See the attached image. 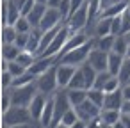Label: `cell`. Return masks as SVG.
<instances>
[{"label": "cell", "mask_w": 130, "mask_h": 128, "mask_svg": "<svg viewBox=\"0 0 130 128\" xmlns=\"http://www.w3.org/2000/svg\"><path fill=\"white\" fill-rule=\"evenodd\" d=\"M62 22H64V18L61 16L59 9H52V7H48L38 29H39L41 32H48V30H52V29L61 27V25H62Z\"/></svg>", "instance_id": "8"}, {"label": "cell", "mask_w": 130, "mask_h": 128, "mask_svg": "<svg viewBox=\"0 0 130 128\" xmlns=\"http://www.w3.org/2000/svg\"><path fill=\"white\" fill-rule=\"evenodd\" d=\"M2 128H30V124H13V126H2Z\"/></svg>", "instance_id": "48"}, {"label": "cell", "mask_w": 130, "mask_h": 128, "mask_svg": "<svg viewBox=\"0 0 130 128\" xmlns=\"http://www.w3.org/2000/svg\"><path fill=\"white\" fill-rule=\"evenodd\" d=\"M112 75L109 73V71H102V73H98L96 75V80H94V89H100V91H103V87H105V84L109 82V78H110Z\"/></svg>", "instance_id": "33"}, {"label": "cell", "mask_w": 130, "mask_h": 128, "mask_svg": "<svg viewBox=\"0 0 130 128\" xmlns=\"http://www.w3.org/2000/svg\"><path fill=\"white\" fill-rule=\"evenodd\" d=\"M66 91H68V98H70L73 107H78L80 103H84L87 100V91L86 89H66Z\"/></svg>", "instance_id": "22"}, {"label": "cell", "mask_w": 130, "mask_h": 128, "mask_svg": "<svg viewBox=\"0 0 130 128\" xmlns=\"http://www.w3.org/2000/svg\"><path fill=\"white\" fill-rule=\"evenodd\" d=\"M93 48H94V39H89V41H87V43H84L82 46H78V48H75V50H70V52L61 53L59 62H61V64H70V66L78 68V66H82V64H86V62H87L89 53H91V50H93Z\"/></svg>", "instance_id": "1"}, {"label": "cell", "mask_w": 130, "mask_h": 128, "mask_svg": "<svg viewBox=\"0 0 130 128\" xmlns=\"http://www.w3.org/2000/svg\"><path fill=\"white\" fill-rule=\"evenodd\" d=\"M11 2H13V4H16V7H18V9H20V13H22V7L27 4V0H11Z\"/></svg>", "instance_id": "46"}, {"label": "cell", "mask_w": 130, "mask_h": 128, "mask_svg": "<svg viewBox=\"0 0 130 128\" xmlns=\"http://www.w3.org/2000/svg\"><path fill=\"white\" fill-rule=\"evenodd\" d=\"M7 71H9V73L16 78V77H22L23 73H27L29 69H27L25 66H22L20 62H16V61H11V62L7 61Z\"/></svg>", "instance_id": "29"}, {"label": "cell", "mask_w": 130, "mask_h": 128, "mask_svg": "<svg viewBox=\"0 0 130 128\" xmlns=\"http://www.w3.org/2000/svg\"><path fill=\"white\" fill-rule=\"evenodd\" d=\"M77 121H78V116H77V110H75L73 107H71V108L62 116V119H61V123H62V124H66V126H70V128H71Z\"/></svg>", "instance_id": "32"}, {"label": "cell", "mask_w": 130, "mask_h": 128, "mask_svg": "<svg viewBox=\"0 0 130 128\" xmlns=\"http://www.w3.org/2000/svg\"><path fill=\"white\" fill-rule=\"evenodd\" d=\"M54 105H55V117H54L52 128H55L57 124H61L62 116L73 107L71 101H70V98H68V91H66V89H59V91L54 94Z\"/></svg>", "instance_id": "5"}, {"label": "cell", "mask_w": 130, "mask_h": 128, "mask_svg": "<svg viewBox=\"0 0 130 128\" xmlns=\"http://www.w3.org/2000/svg\"><path fill=\"white\" fill-rule=\"evenodd\" d=\"M70 36H71L70 29H68L66 25H62V27L59 29V32H57V36L54 38L52 45L48 46V50H46L41 57H50V55H59V57H61V53H62V50H64L66 43H68Z\"/></svg>", "instance_id": "6"}, {"label": "cell", "mask_w": 130, "mask_h": 128, "mask_svg": "<svg viewBox=\"0 0 130 128\" xmlns=\"http://www.w3.org/2000/svg\"><path fill=\"white\" fill-rule=\"evenodd\" d=\"M32 114L29 107H16L13 105L7 112L2 114V126H13V124H30Z\"/></svg>", "instance_id": "2"}, {"label": "cell", "mask_w": 130, "mask_h": 128, "mask_svg": "<svg viewBox=\"0 0 130 128\" xmlns=\"http://www.w3.org/2000/svg\"><path fill=\"white\" fill-rule=\"evenodd\" d=\"M123 61H125L123 55H119V53H116V52H110V53H109V73L114 75V77H118L119 71H121Z\"/></svg>", "instance_id": "19"}, {"label": "cell", "mask_w": 130, "mask_h": 128, "mask_svg": "<svg viewBox=\"0 0 130 128\" xmlns=\"http://www.w3.org/2000/svg\"><path fill=\"white\" fill-rule=\"evenodd\" d=\"M34 6H36V0H27V4L22 7V16H29V13L34 9Z\"/></svg>", "instance_id": "41"}, {"label": "cell", "mask_w": 130, "mask_h": 128, "mask_svg": "<svg viewBox=\"0 0 130 128\" xmlns=\"http://www.w3.org/2000/svg\"><path fill=\"white\" fill-rule=\"evenodd\" d=\"M87 64H91L98 73H102V71H109V53L103 52V50L93 48L91 53H89Z\"/></svg>", "instance_id": "12"}, {"label": "cell", "mask_w": 130, "mask_h": 128, "mask_svg": "<svg viewBox=\"0 0 130 128\" xmlns=\"http://www.w3.org/2000/svg\"><path fill=\"white\" fill-rule=\"evenodd\" d=\"M114 128H126V126H125V124H123V121L119 119V121H118V123L114 124Z\"/></svg>", "instance_id": "50"}, {"label": "cell", "mask_w": 130, "mask_h": 128, "mask_svg": "<svg viewBox=\"0 0 130 128\" xmlns=\"http://www.w3.org/2000/svg\"><path fill=\"white\" fill-rule=\"evenodd\" d=\"M121 114H123V110H107V108H102L100 119H102V123L114 126V124L121 119Z\"/></svg>", "instance_id": "23"}, {"label": "cell", "mask_w": 130, "mask_h": 128, "mask_svg": "<svg viewBox=\"0 0 130 128\" xmlns=\"http://www.w3.org/2000/svg\"><path fill=\"white\" fill-rule=\"evenodd\" d=\"M123 105H125V96H123L121 89H118L114 93H105L103 108H107V110H123Z\"/></svg>", "instance_id": "14"}, {"label": "cell", "mask_w": 130, "mask_h": 128, "mask_svg": "<svg viewBox=\"0 0 130 128\" xmlns=\"http://www.w3.org/2000/svg\"><path fill=\"white\" fill-rule=\"evenodd\" d=\"M114 41H116V36H103V38H96L94 39V48L98 50H103L107 53H110L114 50Z\"/></svg>", "instance_id": "20"}, {"label": "cell", "mask_w": 130, "mask_h": 128, "mask_svg": "<svg viewBox=\"0 0 130 128\" xmlns=\"http://www.w3.org/2000/svg\"><path fill=\"white\" fill-rule=\"evenodd\" d=\"M11 93V100H13V105L16 107H29L30 101L34 100V96L39 93L36 82L29 84V85H23V87H13V89H7Z\"/></svg>", "instance_id": "3"}, {"label": "cell", "mask_w": 130, "mask_h": 128, "mask_svg": "<svg viewBox=\"0 0 130 128\" xmlns=\"http://www.w3.org/2000/svg\"><path fill=\"white\" fill-rule=\"evenodd\" d=\"M36 85H38L39 93H43V94H48V96L55 94L57 89H59V84H57V66H54L46 73L39 75L36 78Z\"/></svg>", "instance_id": "4"}, {"label": "cell", "mask_w": 130, "mask_h": 128, "mask_svg": "<svg viewBox=\"0 0 130 128\" xmlns=\"http://www.w3.org/2000/svg\"><path fill=\"white\" fill-rule=\"evenodd\" d=\"M62 4V0H48V7H52V9H59V6Z\"/></svg>", "instance_id": "44"}, {"label": "cell", "mask_w": 130, "mask_h": 128, "mask_svg": "<svg viewBox=\"0 0 130 128\" xmlns=\"http://www.w3.org/2000/svg\"><path fill=\"white\" fill-rule=\"evenodd\" d=\"M13 80H14V77L9 71H2V78H0V82H2V89L4 91H7V89L13 87Z\"/></svg>", "instance_id": "36"}, {"label": "cell", "mask_w": 130, "mask_h": 128, "mask_svg": "<svg viewBox=\"0 0 130 128\" xmlns=\"http://www.w3.org/2000/svg\"><path fill=\"white\" fill-rule=\"evenodd\" d=\"M73 108L77 110L78 119H80V121H86V123H89V121L100 117V114H102V108L96 107V105H94L93 101H89V100H86L84 103H80L78 107H73Z\"/></svg>", "instance_id": "9"}, {"label": "cell", "mask_w": 130, "mask_h": 128, "mask_svg": "<svg viewBox=\"0 0 130 128\" xmlns=\"http://www.w3.org/2000/svg\"><path fill=\"white\" fill-rule=\"evenodd\" d=\"M121 121H123V124H125L126 128H130V114L123 112V114H121Z\"/></svg>", "instance_id": "45"}, {"label": "cell", "mask_w": 130, "mask_h": 128, "mask_svg": "<svg viewBox=\"0 0 130 128\" xmlns=\"http://www.w3.org/2000/svg\"><path fill=\"white\" fill-rule=\"evenodd\" d=\"M121 91H123V96H125V101H130V84H125V85L121 87Z\"/></svg>", "instance_id": "43"}, {"label": "cell", "mask_w": 130, "mask_h": 128, "mask_svg": "<svg viewBox=\"0 0 130 128\" xmlns=\"http://www.w3.org/2000/svg\"><path fill=\"white\" fill-rule=\"evenodd\" d=\"M20 18H22V13L16 7V4H13L11 0H2V27L14 25Z\"/></svg>", "instance_id": "11"}, {"label": "cell", "mask_w": 130, "mask_h": 128, "mask_svg": "<svg viewBox=\"0 0 130 128\" xmlns=\"http://www.w3.org/2000/svg\"><path fill=\"white\" fill-rule=\"evenodd\" d=\"M118 78L121 80V84H123V85L130 82V57H125V61H123V66H121V71H119Z\"/></svg>", "instance_id": "30"}, {"label": "cell", "mask_w": 130, "mask_h": 128, "mask_svg": "<svg viewBox=\"0 0 130 128\" xmlns=\"http://www.w3.org/2000/svg\"><path fill=\"white\" fill-rule=\"evenodd\" d=\"M71 128H87V123H86V121H80V119H78V121H77V123H75V124H73Z\"/></svg>", "instance_id": "47"}, {"label": "cell", "mask_w": 130, "mask_h": 128, "mask_svg": "<svg viewBox=\"0 0 130 128\" xmlns=\"http://www.w3.org/2000/svg\"><path fill=\"white\" fill-rule=\"evenodd\" d=\"M126 57H130V45H128V52H126Z\"/></svg>", "instance_id": "54"}, {"label": "cell", "mask_w": 130, "mask_h": 128, "mask_svg": "<svg viewBox=\"0 0 130 128\" xmlns=\"http://www.w3.org/2000/svg\"><path fill=\"white\" fill-rule=\"evenodd\" d=\"M77 73V68L75 66H70V64H57V84H59V89H68L70 87V82L73 78V75Z\"/></svg>", "instance_id": "13"}, {"label": "cell", "mask_w": 130, "mask_h": 128, "mask_svg": "<svg viewBox=\"0 0 130 128\" xmlns=\"http://www.w3.org/2000/svg\"><path fill=\"white\" fill-rule=\"evenodd\" d=\"M36 4H45V6H46V4H48V0H36Z\"/></svg>", "instance_id": "51"}, {"label": "cell", "mask_w": 130, "mask_h": 128, "mask_svg": "<svg viewBox=\"0 0 130 128\" xmlns=\"http://www.w3.org/2000/svg\"><path fill=\"white\" fill-rule=\"evenodd\" d=\"M29 34H30V32H29ZM29 34H18V38H16V41H14V45H16L18 48L25 50V46H27V43H29Z\"/></svg>", "instance_id": "40"}, {"label": "cell", "mask_w": 130, "mask_h": 128, "mask_svg": "<svg viewBox=\"0 0 130 128\" xmlns=\"http://www.w3.org/2000/svg\"><path fill=\"white\" fill-rule=\"evenodd\" d=\"M22 53V48H18L14 43H11V45H2V59L4 61H16L18 59V55Z\"/></svg>", "instance_id": "24"}, {"label": "cell", "mask_w": 130, "mask_h": 128, "mask_svg": "<svg viewBox=\"0 0 130 128\" xmlns=\"http://www.w3.org/2000/svg\"><path fill=\"white\" fill-rule=\"evenodd\" d=\"M87 128H102V119L96 117V119L89 121V123H87Z\"/></svg>", "instance_id": "42"}, {"label": "cell", "mask_w": 130, "mask_h": 128, "mask_svg": "<svg viewBox=\"0 0 130 128\" xmlns=\"http://www.w3.org/2000/svg\"><path fill=\"white\" fill-rule=\"evenodd\" d=\"M128 45H130V38L128 34H121V36H116V41H114V50L116 53L126 57V52H128Z\"/></svg>", "instance_id": "21"}, {"label": "cell", "mask_w": 130, "mask_h": 128, "mask_svg": "<svg viewBox=\"0 0 130 128\" xmlns=\"http://www.w3.org/2000/svg\"><path fill=\"white\" fill-rule=\"evenodd\" d=\"M128 38H130V34H128Z\"/></svg>", "instance_id": "56"}, {"label": "cell", "mask_w": 130, "mask_h": 128, "mask_svg": "<svg viewBox=\"0 0 130 128\" xmlns=\"http://www.w3.org/2000/svg\"><path fill=\"white\" fill-rule=\"evenodd\" d=\"M59 13H61V16L66 22L70 18V14H71V0H62V4L59 6Z\"/></svg>", "instance_id": "35"}, {"label": "cell", "mask_w": 130, "mask_h": 128, "mask_svg": "<svg viewBox=\"0 0 130 128\" xmlns=\"http://www.w3.org/2000/svg\"><path fill=\"white\" fill-rule=\"evenodd\" d=\"M87 22H89V9H87V4L84 6V7H80L77 13H73L68 20H66V27L70 29V32L71 34H75V32H80V30H84V27L87 25Z\"/></svg>", "instance_id": "7"}, {"label": "cell", "mask_w": 130, "mask_h": 128, "mask_svg": "<svg viewBox=\"0 0 130 128\" xmlns=\"http://www.w3.org/2000/svg\"><path fill=\"white\" fill-rule=\"evenodd\" d=\"M128 11H130V2H128Z\"/></svg>", "instance_id": "55"}, {"label": "cell", "mask_w": 130, "mask_h": 128, "mask_svg": "<svg viewBox=\"0 0 130 128\" xmlns=\"http://www.w3.org/2000/svg\"><path fill=\"white\" fill-rule=\"evenodd\" d=\"M102 128H114L112 124H105V123H102Z\"/></svg>", "instance_id": "52"}, {"label": "cell", "mask_w": 130, "mask_h": 128, "mask_svg": "<svg viewBox=\"0 0 130 128\" xmlns=\"http://www.w3.org/2000/svg\"><path fill=\"white\" fill-rule=\"evenodd\" d=\"M123 34V23H121V16L112 18V36H121Z\"/></svg>", "instance_id": "37"}, {"label": "cell", "mask_w": 130, "mask_h": 128, "mask_svg": "<svg viewBox=\"0 0 130 128\" xmlns=\"http://www.w3.org/2000/svg\"><path fill=\"white\" fill-rule=\"evenodd\" d=\"M121 23H123V34H130V11H128V7L121 14Z\"/></svg>", "instance_id": "39"}, {"label": "cell", "mask_w": 130, "mask_h": 128, "mask_svg": "<svg viewBox=\"0 0 130 128\" xmlns=\"http://www.w3.org/2000/svg\"><path fill=\"white\" fill-rule=\"evenodd\" d=\"M94 32H96V38L112 36V18H100L94 27Z\"/></svg>", "instance_id": "18"}, {"label": "cell", "mask_w": 130, "mask_h": 128, "mask_svg": "<svg viewBox=\"0 0 130 128\" xmlns=\"http://www.w3.org/2000/svg\"><path fill=\"white\" fill-rule=\"evenodd\" d=\"M59 64V55H50V57H38L36 62L29 68V71L34 75V77H39L43 73H46L48 69H52L54 66Z\"/></svg>", "instance_id": "10"}, {"label": "cell", "mask_w": 130, "mask_h": 128, "mask_svg": "<svg viewBox=\"0 0 130 128\" xmlns=\"http://www.w3.org/2000/svg\"><path fill=\"white\" fill-rule=\"evenodd\" d=\"M48 98H50L48 94L38 93V94L34 96V100L30 101L29 110H30V114H32V119H34V121H39V119H41V116H43V110H45V107H46Z\"/></svg>", "instance_id": "15"}, {"label": "cell", "mask_w": 130, "mask_h": 128, "mask_svg": "<svg viewBox=\"0 0 130 128\" xmlns=\"http://www.w3.org/2000/svg\"><path fill=\"white\" fill-rule=\"evenodd\" d=\"M100 7H102V0H87V9H89V22L98 14V13H102L100 11Z\"/></svg>", "instance_id": "34"}, {"label": "cell", "mask_w": 130, "mask_h": 128, "mask_svg": "<svg viewBox=\"0 0 130 128\" xmlns=\"http://www.w3.org/2000/svg\"><path fill=\"white\" fill-rule=\"evenodd\" d=\"M16 38H18V30L13 25L2 27V45H11L16 41Z\"/></svg>", "instance_id": "26"}, {"label": "cell", "mask_w": 130, "mask_h": 128, "mask_svg": "<svg viewBox=\"0 0 130 128\" xmlns=\"http://www.w3.org/2000/svg\"><path fill=\"white\" fill-rule=\"evenodd\" d=\"M126 7H128V2L121 0V2H116V4H110L109 7H105L100 14H102V18H116V16H121Z\"/></svg>", "instance_id": "17"}, {"label": "cell", "mask_w": 130, "mask_h": 128, "mask_svg": "<svg viewBox=\"0 0 130 128\" xmlns=\"http://www.w3.org/2000/svg\"><path fill=\"white\" fill-rule=\"evenodd\" d=\"M128 84H130V82H128Z\"/></svg>", "instance_id": "57"}, {"label": "cell", "mask_w": 130, "mask_h": 128, "mask_svg": "<svg viewBox=\"0 0 130 128\" xmlns=\"http://www.w3.org/2000/svg\"><path fill=\"white\" fill-rule=\"evenodd\" d=\"M55 128H70V126H66V124H62V123H61V124H57Z\"/></svg>", "instance_id": "53"}, {"label": "cell", "mask_w": 130, "mask_h": 128, "mask_svg": "<svg viewBox=\"0 0 130 128\" xmlns=\"http://www.w3.org/2000/svg\"><path fill=\"white\" fill-rule=\"evenodd\" d=\"M123 112L130 114V101H125V105H123Z\"/></svg>", "instance_id": "49"}, {"label": "cell", "mask_w": 130, "mask_h": 128, "mask_svg": "<svg viewBox=\"0 0 130 128\" xmlns=\"http://www.w3.org/2000/svg\"><path fill=\"white\" fill-rule=\"evenodd\" d=\"M87 100H89V101H93L96 107L103 108L105 93H103V91H100V89H94V87H91V89H87Z\"/></svg>", "instance_id": "27"}, {"label": "cell", "mask_w": 130, "mask_h": 128, "mask_svg": "<svg viewBox=\"0 0 130 128\" xmlns=\"http://www.w3.org/2000/svg\"><path fill=\"white\" fill-rule=\"evenodd\" d=\"M13 27L18 30V34H29V32H32V25H30V22H29L25 16H22Z\"/></svg>", "instance_id": "31"}, {"label": "cell", "mask_w": 130, "mask_h": 128, "mask_svg": "<svg viewBox=\"0 0 130 128\" xmlns=\"http://www.w3.org/2000/svg\"><path fill=\"white\" fill-rule=\"evenodd\" d=\"M68 89H86L87 91V82H86V77H84V73H82L80 68H77V73L73 75Z\"/></svg>", "instance_id": "25"}, {"label": "cell", "mask_w": 130, "mask_h": 128, "mask_svg": "<svg viewBox=\"0 0 130 128\" xmlns=\"http://www.w3.org/2000/svg\"><path fill=\"white\" fill-rule=\"evenodd\" d=\"M36 59H38V57H36L34 53H30V52H27V50H22V53L18 55L16 62H20L22 66H25V68L29 69V68H30L34 62H36Z\"/></svg>", "instance_id": "28"}, {"label": "cell", "mask_w": 130, "mask_h": 128, "mask_svg": "<svg viewBox=\"0 0 130 128\" xmlns=\"http://www.w3.org/2000/svg\"><path fill=\"white\" fill-rule=\"evenodd\" d=\"M11 107H13L11 93H9V91H4V94H2V114H4V112H7Z\"/></svg>", "instance_id": "38"}, {"label": "cell", "mask_w": 130, "mask_h": 128, "mask_svg": "<svg viewBox=\"0 0 130 128\" xmlns=\"http://www.w3.org/2000/svg\"><path fill=\"white\" fill-rule=\"evenodd\" d=\"M46 9H48V6H45V4H36L34 9L29 13V16H25V18L30 22L32 29H38V27H39V23H41V20H43V16H45Z\"/></svg>", "instance_id": "16"}]
</instances>
